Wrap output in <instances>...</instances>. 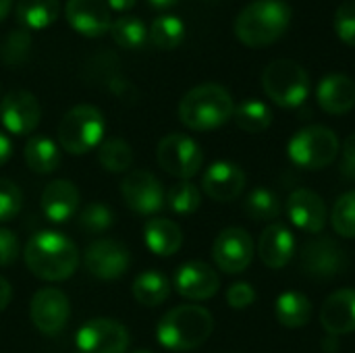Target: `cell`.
Returning a JSON list of instances; mask_svg holds the SVG:
<instances>
[{
	"label": "cell",
	"mask_w": 355,
	"mask_h": 353,
	"mask_svg": "<svg viewBox=\"0 0 355 353\" xmlns=\"http://www.w3.org/2000/svg\"><path fill=\"white\" fill-rule=\"evenodd\" d=\"M25 264L42 281H64L79 266L77 246L56 231H40L25 246Z\"/></svg>",
	"instance_id": "cell-1"
},
{
	"label": "cell",
	"mask_w": 355,
	"mask_h": 353,
	"mask_svg": "<svg viewBox=\"0 0 355 353\" xmlns=\"http://www.w3.org/2000/svg\"><path fill=\"white\" fill-rule=\"evenodd\" d=\"M214 331L212 314L193 304L177 306L166 312L156 329L158 343L175 353H185L204 345Z\"/></svg>",
	"instance_id": "cell-2"
},
{
	"label": "cell",
	"mask_w": 355,
	"mask_h": 353,
	"mask_svg": "<svg viewBox=\"0 0 355 353\" xmlns=\"http://www.w3.org/2000/svg\"><path fill=\"white\" fill-rule=\"evenodd\" d=\"M291 23V8L283 0H254L235 19V35L250 48L275 44Z\"/></svg>",
	"instance_id": "cell-3"
},
{
	"label": "cell",
	"mask_w": 355,
	"mask_h": 353,
	"mask_svg": "<svg viewBox=\"0 0 355 353\" xmlns=\"http://www.w3.org/2000/svg\"><path fill=\"white\" fill-rule=\"evenodd\" d=\"M231 94L218 83H202L189 89L179 102V119L193 131H212L233 117Z\"/></svg>",
	"instance_id": "cell-4"
},
{
	"label": "cell",
	"mask_w": 355,
	"mask_h": 353,
	"mask_svg": "<svg viewBox=\"0 0 355 353\" xmlns=\"http://www.w3.org/2000/svg\"><path fill=\"white\" fill-rule=\"evenodd\" d=\"M262 85L277 106L297 108L310 94V75L300 62L291 58H277L264 69Z\"/></svg>",
	"instance_id": "cell-5"
},
{
	"label": "cell",
	"mask_w": 355,
	"mask_h": 353,
	"mask_svg": "<svg viewBox=\"0 0 355 353\" xmlns=\"http://www.w3.org/2000/svg\"><path fill=\"white\" fill-rule=\"evenodd\" d=\"M104 137V114L92 104L73 106L58 125L60 148L73 156H81L100 146Z\"/></svg>",
	"instance_id": "cell-6"
},
{
	"label": "cell",
	"mask_w": 355,
	"mask_h": 353,
	"mask_svg": "<svg viewBox=\"0 0 355 353\" xmlns=\"http://www.w3.org/2000/svg\"><path fill=\"white\" fill-rule=\"evenodd\" d=\"M339 154V137L333 129L310 125L300 129L287 144L289 160L304 171H320L335 162Z\"/></svg>",
	"instance_id": "cell-7"
},
{
	"label": "cell",
	"mask_w": 355,
	"mask_h": 353,
	"mask_svg": "<svg viewBox=\"0 0 355 353\" xmlns=\"http://www.w3.org/2000/svg\"><path fill=\"white\" fill-rule=\"evenodd\" d=\"M156 158H158V164L168 175L181 181L196 177L204 162V154L198 141L183 133H171L162 137L156 150Z\"/></svg>",
	"instance_id": "cell-8"
},
{
	"label": "cell",
	"mask_w": 355,
	"mask_h": 353,
	"mask_svg": "<svg viewBox=\"0 0 355 353\" xmlns=\"http://www.w3.org/2000/svg\"><path fill=\"white\" fill-rule=\"evenodd\" d=\"M212 258L216 266L227 275L243 273L254 260V239L245 229L229 227L218 233L212 246Z\"/></svg>",
	"instance_id": "cell-9"
},
{
	"label": "cell",
	"mask_w": 355,
	"mask_h": 353,
	"mask_svg": "<svg viewBox=\"0 0 355 353\" xmlns=\"http://www.w3.org/2000/svg\"><path fill=\"white\" fill-rule=\"evenodd\" d=\"M347 266L345 250L331 237H312L302 250V270L314 279H333Z\"/></svg>",
	"instance_id": "cell-10"
},
{
	"label": "cell",
	"mask_w": 355,
	"mask_h": 353,
	"mask_svg": "<svg viewBox=\"0 0 355 353\" xmlns=\"http://www.w3.org/2000/svg\"><path fill=\"white\" fill-rule=\"evenodd\" d=\"M129 347L127 329L110 318H94L77 333L79 353H125Z\"/></svg>",
	"instance_id": "cell-11"
},
{
	"label": "cell",
	"mask_w": 355,
	"mask_h": 353,
	"mask_svg": "<svg viewBox=\"0 0 355 353\" xmlns=\"http://www.w3.org/2000/svg\"><path fill=\"white\" fill-rule=\"evenodd\" d=\"M69 314H71V308H69L67 295L54 287L40 289L31 298L29 316H31L33 327L42 335L54 337V335L62 333L69 322Z\"/></svg>",
	"instance_id": "cell-12"
},
{
	"label": "cell",
	"mask_w": 355,
	"mask_h": 353,
	"mask_svg": "<svg viewBox=\"0 0 355 353\" xmlns=\"http://www.w3.org/2000/svg\"><path fill=\"white\" fill-rule=\"evenodd\" d=\"M85 270L102 281H112L129 270L131 256L129 250L114 239H98L83 254Z\"/></svg>",
	"instance_id": "cell-13"
},
{
	"label": "cell",
	"mask_w": 355,
	"mask_h": 353,
	"mask_svg": "<svg viewBox=\"0 0 355 353\" xmlns=\"http://www.w3.org/2000/svg\"><path fill=\"white\" fill-rule=\"evenodd\" d=\"M42 119L37 98L25 89H12L0 100V123L12 135H29Z\"/></svg>",
	"instance_id": "cell-14"
},
{
	"label": "cell",
	"mask_w": 355,
	"mask_h": 353,
	"mask_svg": "<svg viewBox=\"0 0 355 353\" xmlns=\"http://www.w3.org/2000/svg\"><path fill=\"white\" fill-rule=\"evenodd\" d=\"M125 204L139 214H154L164 208L166 193L162 183L148 171H131L121 181Z\"/></svg>",
	"instance_id": "cell-15"
},
{
	"label": "cell",
	"mask_w": 355,
	"mask_h": 353,
	"mask_svg": "<svg viewBox=\"0 0 355 353\" xmlns=\"http://www.w3.org/2000/svg\"><path fill=\"white\" fill-rule=\"evenodd\" d=\"M64 17L69 25L85 37L104 35L112 25L106 0H67Z\"/></svg>",
	"instance_id": "cell-16"
},
{
	"label": "cell",
	"mask_w": 355,
	"mask_h": 353,
	"mask_svg": "<svg viewBox=\"0 0 355 353\" xmlns=\"http://www.w3.org/2000/svg\"><path fill=\"white\" fill-rule=\"evenodd\" d=\"M202 189L214 202H233L245 189V173L241 171V166L233 162H214L206 169L202 177Z\"/></svg>",
	"instance_id": "cell-17"
},
{
	"label": "cell",
	"mask_w": 355,
	"mask_h": 353,
	"mask_svg": "<svg viewBox=\"0 0 355 353\" xmlns=\"http://www.w3.org/2000/svg\"><path fill=\"white\" fill-rule=\"evenodd\" d=\"M220 287V279L212 266L206 262H185L179 266L175 275V289L179 295L191 300V302H204L216 295Z\"/></svg>",
	"instance_id": "cell-18"
},
{
	"label": "cell",
	"mask_w": 355,
	"mask_h": 353,
	"mask_svg": "<svg viewBox=\"0 0 355 353\" xmlns=\"http://www.w3.org/2000/svg\"><path fill=\"white\" fill-rule=\"evenodd\" d=\"M287 216L300 231L318 235L327 225V204L316 191L300 187L287 200Z\"/></svg>",
	"instance_id": "cell-19"
},
{
	"label": "cell",
	"mask_w": 355,
	"mask_h": 353,
	"mask_svg": "<svg viewBox=\"0 0 355 353\" xmlns=\"http://www.w3.org/2000/svg\"><path fill=\"white\" fill-rule=\"evenodd\" d=\"M322 329L333 335H349L355 331V289H339L331 293L320 312Z\"/></svg>",
	"instance_id": "cell-20"
},
{
	"label": "cell",
	"mask_w": 355,
	"mask_h": 353,
	"mask_svg": "<svg viewBox=\"0 0 355 353\" xmlns=\"http://www.w3.org/2000/svg\"><path fill=\"white\" fill-rule=\"evenodd\" d=\"M293 252H295V237L285 225L272 223L260 235L258 256L268 268H275V270L285 268L291 262Z\"/></svg>",
	"instance_id": "cell-21"
},
{
	"label": "cell",
	"mask_w": 355,
	"mask_h": 353,
	"mask_svg": "<svg viewBox=\"0 0 355 353\" xmlns=\"http://www.w3.org/2000/svg\"><path fill=\"white\" fill-rule=\"evenodd\" d=\"M79 208V191L67 179L50 181L42 191V210L52 223H67Z\"/></svg>",
	"instance_id": "cell-22"
},
{
	"label": "cell",
	"mask_w": 355,
	"mask_h": 353,
	"mask_svg": "<svg viewBox=\"0 0 355 353\" xmlns=\"http://www.w3.org/2000/svg\"><path fill=\"white\" fill-rule=\"evenodd\" d=\"M318 104L329 114H345L355 106V81L345 73H331L318 83Z\"/></svg>",
	"instance_id": "cell-23"
},
{
	"label": "cell",
	"mask_w": 355,
	"mask_h": 353,
	"mask_svg": "<svg viewBox=\"0 0 355 353\" xmlns=\"http://www.w3.org/2000/svg\"><path fill=\"white\" fill-rule=\"evenodd\" d=\"M144 239H146V246L150 248V252H154L156 256H162V258L177 254L183 246L181 227L168 218L148 221L146 229H144Z\"/></svg>",
	"instance_id": "cell-24"
},
{
	"label": "cell",
	"mask_w": 355,
	"mask_h": 353,
	"mask_svg": "<svg viewBox=\"0 0 355 353\" xmlns=\"http://www.w3.org/2000/svg\"><path fill=\"white\" fill-rule=\"evenodd\" d=\"M60 15V0H17V23L27 31L50 27Z\"/></svg>",
	"instance_id": "cell-25"
},
{
	"label": "cell",
	"mask_w": 355,
	"mask_h": 353,
	"mask_svg": "<svg viewBox=\"0 0 355 353\" xmlns=\"http://www.w3.org/2000/svg\"><path fill=\"white\" fill-rule=\"evenodd\" d=\"M275 316L287 329H302L312 318V304L300 291H285L275 302Z\"/></svg>",
	"instance_id": "cell-26"
},
{
	"label": "cell",
	"mask_w": 355,
	"mask_h": 353,
	"mask_svg": "<svg viewBox=\"0 0 355 353\" xmlns=\"http://www.w3.org/2000/svg\"><path fill=\"white\" fill-rule=\"evenodd\" d=\"M25 162L37 175H48L58 169L60 164V150L58 146L42 135H33L25 144Z\"/></svg>",
	"instance_id": "cell-27"
},
{
	"label": "cell",
	"mask_w": 355,
	"mask_h": 353,
	"mask_svg": "<svg viewBox=\"0 0 355 353\" xmlns=\"http://www.w3.org/2000/svg\"><path fill=\"white\" fill-rule=\"evenodd\" d=\"M171 295V283L164 275L156 270L141 273L133 283V298L148 308H156L164 304Z\"/></svg>",
	"instance_id": "cell-28"
},
{
	"label": "cell",
	"mask_w": 355,
	"mask_h": 353,
	"mask_svg": "<svg viewBox=\"0 0 355 353\" xmlns=\"http://www.w3.org/2000/svg\"><path fill=\"white\" fill-rule=\"evenodd\" d=\"M148 37L160 50L179 48L183 44V40H185V23L175 15L156 17L154 23L148 29Z\"/></svg>",
	"instance_id": "cell-29"
},
{
	"label": "cell",
	"mask_w": 355,
	"mask_h": 353,
	"mask_svg": "<svg viewBox=\"0 0 355 353\" xmlns=\"http://www.w3.org/2000/svg\"><path fill=\"white\" fill-rule=\"evenodd\" d=\"M233 119L239 129H243L248 133H262L270 127L272 112L260 100H243L239 106H235Z\"/></svg>",
	"instance_id": "cell-30"
},
{
	"label": "cell",
	"mask_w": 355,
	"mask_h": 353,
	"mask_svg": "<svg viewBox=\"0 0 355 353\" xmlns=\"http://www.w3.org/2000/svg\"><path fill=\"white\" fill-rule=\"evenodd\" d=\"M98 160L108 173H125L133 164V150L125 139L112 137L98 146Z\"/></svg>",
	"instance_id": "cell-31"
},
{
	"label": "cell",
	"mask_w": 355,
	"mask_h": 353,
	"mask_svg": "<svg viewBox=\"0 0 355 353\" xmlns=\"http://www.w3.org/2000/svg\"><path fill=\"white\" fill-rule=\"evenodd\" d=\"M110 35L116 46L135 50L148 42V27L137 17H121L110 25Z\"/></svg>",
	"instance_id": "cell-32"
},
{
	"label": "cell",
	"mask_w": 355,
	"mask_h": 353,
	"mask_svg": "<svg viewBox=\"0 0 355 353\" xmlns=\"http://www.w3.org/2000/svg\"><path fill=\"white\" fill-rule=\"evenodd\" d=\"M245 212L252 221H275L281 214L279 196L266 187H256L245 200Z\"/></svg>",
	"instance_id": "cell-33"
},
{
	"label": "cell",
	"mask_w": 355,
	"mask_h": 353,
	"mask_svg": "<svg viewBox=\"0 0 355 353\" xmlns=\"http://www.w3.org/2000/svg\"><path fill=\"white\" fill-rule=\"evenodd\" d=\"M164 204L175 212V214H193L200 204H202V193L191 181H179L166 191Z\"/></svg>",
	"instance_id": "cell-34"
},
{
	"label": "cell",
	"mask_w": 355,
	"mask_h": 353,
	"mask_svg": "<svg viewBox=\"0 0 355 353\" xmlns=\"http://www.w3.org/2000/svg\"><path fill=\"white\" fill-rule=\"evenodd\" d=\"M29 54H31V35L27 29L10 31L0 44V58L8 67L23 64L29 58Z\"/></svg>",
	"instance_id": "cell-35"
},
{
	"label": "cell",
	"mask_w": 355,
	"mask_h": 353,
	"mask_svg": "<svg viewBox=\"0 0 355 353\" xmlns=\"http://www.w3.org/2000/svg\"><path fill=\"white\" fill-rule=\"evenodd\" d=\"M333 229L337 235L345 237V239H354L355 237V189L345 191L343 196L337 198L333 214Z\"/></svg>",
	"instance_id": "cell-36"
},
{
	"label": "cell",
	"mask_w": 355,
	"mask_h": 353,
	"mask_svg": "<svg viewBox=\"0 0 355 353\" xmlns=\"http://www.w3.org/2000/svg\"><path fill=\"white\" fill-rule=\"evenodd\" d=\"M112 223H114V216H112L110 208L100 202L87 204L79 214V229H83L89 235H100V233L108 231L112 227Z\"/></svg>",
	"instance_id": "cell-37"
},
{
	"label": "cell",
	"mask_w": 355,
	"mask_h": 353,
	"mask_svg": "<svg viewBox=\"0 0 355 353\" xmlns=\"http://www.w3.org/2000/svg\"><path fill=\"white\" fill-rule=\"evenodd\" d=\"M21 189L8 179H0V223L12 221L21 210Z\"/></svg>",
	"instance_id": "cell-38"
},
{
	"label": "cell",
	"mask_w": 355,
	"mask_h": 353,
	"mask_svg": "<svg viewBox=\"0 0 355 353\" xmlns=\"http://www.w3.org/2000/svg\"><path fill=\"white\" fill-rule=\"evenodd\" d=\"M335 31L341 42H345L347 46H355V2H345L337 8Z\"/></svg>",
	"instance_id": "cell-39"
},
{
	"label": "cell",
	"mask_w": 355,
	"mask_h": 353,
	"mask_svg": "<svg viewBox=\"0 0 355 353\" xmlns=\"http://www.w3.org/2000/svg\"><path fill=\"white\" fill-rule=\"evenodd\" d=\"M256 302V291L250 283H233L227 289V304L235 310H245Z\"/></svg>",
	"instance_id": "cell-40"
},
{
	"label": "cell",
	"mask_w": 355,
	"mask_h": 353,
	"mask_svg": "<svg viewBox=\"0 0 355 353\" xmlns=\"http://www.w3.org/2000/svg\"><path fill=\"white\" fill-rule=\"evenodd\" d=\"M19 239L12 231L0 229V266H10L19 258Z\"/></svg>",
	"instance_id": "cell-41"
},
{
	"label": "cell",
	"mask_w": 355,
	"mask_h": 353,
	"mask_svg": "<svg viewBox=\"0 0 355 353\" xmlns=\"http://www.w3.org/2000/svg\"><path fill=\"white\" fill-rule=\"evenodd\" d=\"M341 173L347 179H355V133L345 137L341 148Z\"/></svg>",
	"instance_id": "cell-42"
},
{
	"label": "cell",
	"mask_w": 355,
	"mask_h": 353,
	"mask_svg": "<svg viewBox=\"0 0 355 353\" xmlns=\"http://www.w3.org/2000/svg\"><path fill=\"white\" fill-rule=\"evenodd\" d=\"M10 295H12V289H10V283L4 279V277H0V312L8 306V302H10Z\"/></svg>",
	"instance_id": "cell-43"
},
{
	"label": "cell",
	"mask_w": 355,
	"mask_h": 353,
	"mask_svg": "<svg viewBox=\"0 0 355 353\" xmlns=\"http://www.w3.org/2000/svg\"><path fill=\"white\" fill-rule=\"evenodd\" d=\"M10 154H12V144H10V139L0 131V166L10 158Z\"/></svg>",
	"instance_id": "cell-44"
},
{
	"label": "cell",
	"mask_w": 355,
	"mask_h": 353,
	"mask_svg": "<svg viewBox=\"0 0 355 353\" xmlns=\"http://www.w3.org/2000/svg\"><path fill=\"white\" fill-rule=\"evenodd\" d=\"M135 2H137V0H106V4H108V8H110V10H121V12H125V10H129V8H133V6H135Z\"/></svg>",
	"instance_id": "cell-45"
},
{
	"label": "cell",
	"mask_w": 355,
	"mask_h": 353,
	"mask_svg": "<svg viewBox=\"0 0 355 353\" xmlns=\"http://www.w3.org/2000/svg\"><path fill=\"white\" fill-rule=\"evenodd\" d=\"M177 2H179V0H148V4L154 6L156 10H166V8L175 6Z\"/></svg>",
	"instance_id": "cell-46"
},
{
	"label": "cell",
	"mask_w": 355,
	"mask_h": 353,
	"mask_svg": "<svg viewBox=\"0 0 355 353\" xmlns=\"http://www.w3.org/2000/svg\"><path fill=\"white\" fill-rule=\"evenodd\" d=\"M12 8V0H0V21L6 19V15L10 12Z\"/></svg>",
	"instance_id": "cell-47"
},
{
	"label": "cell",
	"mask_w": 355,
	"mask_h": 353,
	"mask_svg": "<svg viewBox=\"0 0 355 353\" xmlns=\"http://www.w3.org/2000/svg\"><path fill=\"white\" fill-rule=\"evenodd\" d=\"M135 353H150V352H135Z\"/></svg>",
	"instance_id": "cell-48"
}]
</instances>
